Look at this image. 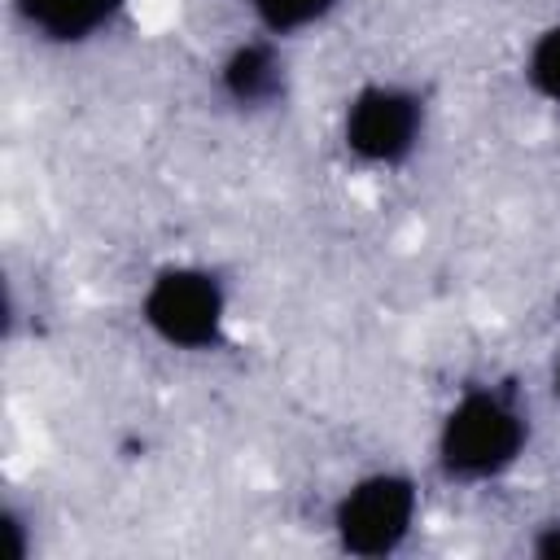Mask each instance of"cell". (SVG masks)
<instances>
[{"label":"cell","mask_w":560,"mask_h":560,"mask_svg":"<svg viewBox=\"0 0 560 560\" xmlns=\"http://www.w3.org/2000/svg\"><path fill=\"white\" fill-rule=\"evenodd\" d=\"M529 446V411L503 385L464 389L438 424V464L451 481H494L521 464Z\"/></svg>","instance_id":"1"},{"label":"cell","mask_w":560,"mask_h":560,"mask_svg":"<svg viewBox=\"0 0 560 560\" xmlns=\"http://www.w3.org/2000/svg\"><path fill=\"white\" fill-rule=\"evenodd\" d=\"M140 319L171 350H188V354L214 350L223 341V324H228L223 280L192 262L162 267L140 298Z\"/></svg>","instance_id":"2"},{"label":"cell","mask_w":560,"mask_h":560,"mask_svg":"<svg viewBox=\"0 0 560 560\" xmlns=\"http://www.w3.org/2000/svg\"><path fill=\"white\" fill-rule=\"evenodd\" d=\"M420 516V490L407 472H368L332 503L337 547L350 556H394Z\"/></svg>","instance_id":"3"},{"label":"cell","mask_w":560,"mask_h":560,"mask_svg":"<svg viewBox=\"0 0 560 560\" xmlns=\"http://www.w3.org/2000/svg\"><path fill=\"white\" fill-rule=\"evenodd\" d=\"M424 136V96L402 83H368L346 101L341 140L363 166H398Z\"/></svg>","instance_id":"4"},{"label":"cell","mask_w":560,"mask_h":560,"mask_svg":"<svg viewBox=\"0 0 560 560\" xmlns=\"http://www.w3.org/2000/svg\"><path fill=\"white\" fill-rule=\"evenodd\" d=\"M219 83L232 105L241 109H267L284 96V57L267 39H249L232 48L219 66Z\"/></svg>","instance_id":"5"},{"label":"cell","mask_w":560,"mask_h":560,"mask_svg":"<svg viewBox=\"0 0 560 560\" xmlns=\"http://www.w3.org/2000/svg\"><path fill=\"white\" fill-rule=\"evenodd\" d=\"M127 0H18L22 22L48 44H83L114 26Z\"/></svg>","instance_id":"6"},{"label":"cell","mask_w":560,"mask_h":560,"mask_svg":"<svg viewBox=\"0 0 560 560\" xmlns=\"http://www.w3.org/2000/svg\"><path fill=\"white\" fill-rule=\"evenodd\" d=\"M245 4L254 9L258 26H262L267 35H298V31H311V26H319V22L337 9V0H245Z\"/></svg>","instance_id":"7"},{"label":"cell","mask_w":560,"mask_h":560,"mask_svg":"<svg viewBox=\"0 0 560 560\" xmlns=\"http://www.w3.org/2000/svg\"><path fill=\"white\" fill-rule=\"evenodd\" d=\"M525 79H529V88L542 101L560 105V22H551L547 31H538V39L529 44V52H525Z\"/></svg>","instance_id":"8"},{"label":"cell","mask_w":560,"mask_h":560,"mask_svg":"<svg viewBox=\"0 0 560 560\" xmlns=\"http://www.w3.org/2000/svg\"><path fill=\"white\" fill-rule=\"evenodd\" d=\"M529 551H534V556H542V560H560V521H547V525L534 534Z\"/></svg>","instance_id":"9"},{"label":"cell","mask_w":560,"mask_h":560,"mask_svg":"<svg viewBox=\"0 0 560 560\" xmlns=\"http://www.w3.org/2000/svg\"><path fill=\"white\" fill-rule=\"evenodd\" d=\"M551 385H556V398H560V354H556V372H551Z\"/></svg>","instance_id":"10"}]
</instances>
